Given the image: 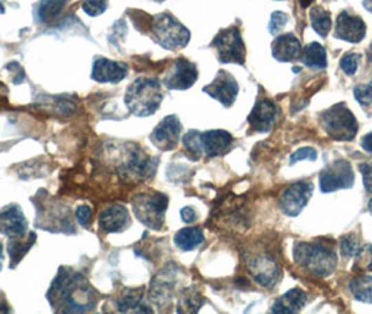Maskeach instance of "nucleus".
<instances>
[{"mask_svg":"<svg viewBox=\"0 0 372 314\" xmlns=\"http://www.w3.org/2000/svg\"><path fill=\"white\" fill-rule=\"evenodd\" d=\"M59 314H86L96 306V295L80 274L61 270L48 293Z\"/></svg>","mask_w":372,"mask_h":314,"instance_id":"f257e3e1","label":"nucleus"},{"mask_svg":"<svg viewBox=\"0 0 372 314\" xmlns=\"http://www.w3.org/2000/svg\"><path fill=\"white\" fill-rule=\"evenodd\" d=\"M164 94L157 78L139 77L129 84L125 94V105L136 116H151L162 102Z\"/></svg>","mask_w":372,"mask_h":314,"instance_id":"f03ea898","label":"nucleus"},{"mask_svg":"<svg viewBox=\"0 0 372 314\" xmlns=\"http://www.w3.org/2000/svg\"><path fill=\"white\" fill-rule=\"evenodd\" d=\"M293 257L300 267L318 277H329L338 267L336 253L330 247L316 243H296Z\"/></svg>","mask_w":372,"mask_h":314,"instance_id":"7ed1b4c3","label":"nucleus"},{"mask_svg":"<svg viewBox=\"0 0 372 314\" xmlns=\"http://www.w3.org/2000/svg\"><path fill=\"white\" fill-rule=\"evenodd\" d=\"M319 123L327 136L338 142H351L358 131L357 119L344 102H339L322 112Z\"/></svg>","mask_w":372,"mask_h":314,"instance_id":"20e7f679","label":"nucleus"},{"mask_svg":"<svg viewBox=\"0 0 372 314\" xmlns=\"http://www.w3.org/2000/svg\"><path fill=\"white\" fill-rule=\"evenodd\" d=\"M151 34L160 47L170 51L185 48L190 39V31L168 12L154 17Z\"/></svg>","mask_w":372,"mask_h":314,"instance_id":"39448f33","label":"nucleus"},{"mask_svg":"<svg viewBox=\"0 0 372 314\" xmlns=\"http://www.w3.org/2000/svg\"><path fill=\"white\" fill-rule=\"evenodd\" d=\"M132 207L136 218L146 227L161 229L165 211L168 208V197L160 192L142 193L133 199Z\"/></svg>","mask_w":372,"mask_h":314,"instance_id":"423d86ee","label":"nucleus"},{"mask_svg":"<svg viewBox=\"0 0 372 314\" xmlns=\"http://www.w3.org/2000/svg\"><path fill=\"white\" fill-rule=\"evenodd\" d=\"M212 47L217 52V58L221 63H245L246 49L241 36V31L237 25L221 30L213 39Z\"/></svg>","mask_w":372,"mask_h":314,"instance_id":"0eeeda50","label":"nucleus"},{"mask_svg":"<svg viewBox=\"0 0 372 314\" xmlns=\"http://www.w3.org/2000/svg\"><path fill=\"white\" fill-rule=\"evenodd\" d=\"M354 185L351 164L346 159H338L325 168L319 175V186L323 193H333L350 189Z\"/></svg>","mask_w":372,"mask_h":314,"instance_id":"6e6552de","label":"nucleus"},{"mask_svg":"<svg viewBox=\"0 0 372 314\" xmlns=\"http://www.w3.org/2000/svg\"><path fill=\"white\" fill-rule=\"evenodd\" d=\"M182 124L177 115L164 117L150 134V142L161 151H171L178 147Z\"/></svg>","mask_w":372,"mask_h":314,"instance_id":"1a4fd4ad","label":"nucleus"},{"mask_svg":"<svg viewBox=\"0 0 372 314\" xmlns=\"http://www.w3.org/2000/svg\"><path fill=\"white\" fill-rule=\"evenodd\" d=\"M199 77L197 67L193 62L178 58L171 69L164 76L162 82L168 89H178V91H185V89L190 88Z\"/></svg>","mask_w":372,"mask_h":314,"instance_id":"9d476101","label":"nucleus"},{"mask_svg":"<svg viewBox=\"0 0 372 314\" xmlns=\"http://www.w3.org/2000/svg\"><path fill=\"white\" fill-rule=\"evenodd\" d=\"M203 91L212 98L217 100L223 106L230 108L238 97L239 85L232 74L226 70H220L216 78L209 85L203 87Z\"/></svg>","mask_w":372,"mask_h":314,"instance_id":"9b49d317","label":"nucleus"},{"mask_svg":"<svg viewBox=\"0 0 372 314\" xmlns=\"http://www.w3.org/2000/svg\"><path fill=\"white\" fill-rule=\"evenodd\" d=\"M314 192L311 182H297L287 188L281 196L280 207L281 211L288 216H297L308 204Z\"/></svg>","mask_w":372,"mask_h":314,"instance_id":"f8f14e48","label":"nucleus"},{"mask_svg":"<svg viewBox=\"0 0 372 314\" xmlns=\"http://www.w3.org/2000/svg\"><path fill=\"white\" fill-rule=\"evenodd\" d=\"M199 154L209 158H215L223 155L228 147L232 144V136L226 130H209L200 133L199 131Z\"/></svg>","mask_w":372,"mask_h":314,"instance_id":"ddd939ff","label":"nucleus"},{"mask_svg":"<svg viewBox=\"0 0 372 314\" xmlns=\"http://www.w3.org/2000/svg\"><path fill=\"white\" fill-rule=\"evenodd\" d=\"M27 231V219L19 204H10L0 210V234L14 239Z\"/></svg>","mask_w":372,"mask_h":314,"instance_id":"4468645a","label":"nucleus"},{"mask_svg":"<svg viewBox=\"0 0 372 314\" xmlns=\"http://www.w3.org/2000/svg\"><path fill=\"white\" fill-rule=\"evenodd\" d=\"M366 32V27L364 20L353 13L342 12L338 16L336 27H335V36L351 43H358L364 39Z\"/></svg>","mask_w":372,"mask_h":314,"instance_id":"2eb2a0df","label":"nucleus"},{"mask_svg":"<svg viewBox=\"0 0 372 314\" xmlns=\"http://www.w3.org/2000/svg\"><path fill=\"white\" fill-rule=\"evenodd\" d=\"M250 271L255 281L265 288L274 287L281 277L278 265L267 256H258L252 258L250 262Z\"/></svg>","mask_w":372,"mask_h":314,"instance_id":"dca6fc26","label":"nucleus"},{"mask_svg":"<svg viewBox=\"0 0 372 314\" xmlns=\"http://www.w3.org/2000/svg\"><path fill=\"white\" fill-rule=\"evenodd\" d=\"M277 117V106L270 100H259L252 108L248 123L251 128L258 133H267L272 130Z\"/></svg>","mask_w":372,"mask_h":314,"instance_id":"f3484780","label":"nucleus"},{"mask_svg":"<svg viewBox=\"0 0 372 314\" xmlns=\"http://www.w3.org/2000/svg\"><path fill=\"white\" fill-rule=\"evenodd\" d=\"M128 76V65L109 60L107 58H97L93 63L91 78L98 82L118 84Z\"/></svg>","mask_w":372,"mask_h":314,"instance_id":"a211bd4d","label":"nucleus"},{"mask_svg":"<svg viewBox=\"0 0 372 314\" xmlns=\"http://www.w3.org/2000/svg\"><path fill=\"white\" fill-rule=\"evenodd\" d=\"M98 222H100V228L104 232L118 234V232L125 231L129 227L131 216L125 205L112 204L100 214Z\"/></svg>","mask_w":372,"mask_h":314,"instance_id":"6ab92c4d","label":"nucleus"},{"mask_svg":"<svg viewBox=\"0 0 372 314\" xmlns=\"http://www.w3.org/2000/svg\"><path fill=\"white\" fill-rule=\"evenodd\" d=\"M273 58L278 62H293L301 58L303 47L300 39L292 34H281L272 43Z\"/></svg>","mask_w":372,"mask_h":314,"instance_id":"aec40b11","label":"nucleus"},{"mask_svg":"<svg viewBox=\"0 0 372 314\" xmlns=\"http://www.w3.org/2000/svg\"><path fill=\"white\" fill-rule=\"evenodd\" d=\"M308 296L304 291L296 288L290 289L277 298L267 314H297L307 303Z\"/></svg>","mask_w":372,"mask_h":314,"instance_id":"412c9836","label":"nucleus"},{"mask_svg":"<svg viewBox=\"0 0 372 314\" xmlns=\"http://www.w3.org/2000/svg\"><path fill=\"white\" fill-rule=\"evenodd\" d=\"M118 309L122 314H154L149 304H144L142 293L131 292L123 295L118 302Z\"/></svg>","mask_w":372,"mask_h":314,"instance_id":"4be33fe9","label":"nucleus"},{"mask_svg":"<svg viewBox=\"0 0 372 314\" xmlns=\"http://www.w3.org/2000/svg\"><path fill=\"white\" fill-rule=\"evenodd\" d=\"M303 62L309 69H325L327 66L326 49L318 42H311L303 49Z\"/></svg>","mask_w":372,"mask_h":314,"instance_id":"5701e85b","label":"nucleus"},{"mask_svg":"<svg viewBox=\"0 0 372 314\" xmlns=\"http://www.w3.org/2000/svg\"><path fill=\"white\" fill-rule=\"evenodd\" d=\"M174 242H175L177 247H179L181 250L189 251V250H193L197 246H200L204 242V236L199 228L188 227V228H184L177 232Z\"/></svg>","mask_w":372,"mask_h":314,"instance_id":"b1692460","label":"nucleus"},{"mask_svg":"<svg viewBox=\"0 0 372 314\" xmlns=\"http://www.w3.org/2000/svg\"><path fill=\"white\" fill-rule=\"evenodd\" d=\"M35 242V234L30 232L27 239H23V236L20 238H14L9 240V256H10V261H12V268H14L20 260L25 256V253L30 250V247L32 246V243Z\"/></svg>","mask_w":372,"mask_h":314,"instance_id":"393cba45","label":"nucleus"},{"mask_svg":"<svg viewBox=\"0 0 372 314\" xmlns=\"http://www.w3.org/2000/svg\"><path fill=\"white\" fill-rule=\"evenodd\" d=\"M353 296L362 303H372V277L358 276L349 284Z\"/></svg>","mask_w":372,"mask_h":314,"instance_id":"a878e982","label":"nucleus"},{"mask_svg":"<svg viewBox=\"0 0 372 314\" xmlns=\"http://www.w3.org/2000/svg\"><path fill=\"white\" fill-rule=\"evenodd\" d=\"M309 19H311L314 31L322 38H325L329 34L330 28H332V19H330V13L325 10L322 6H314L311 9Z\"/></svg>","mask_w":372,"mask_h":314,"instance_id":"bb28decb","label":"nucleus"},{"mask_svg":"<svg viewBox=\"0 0 372 314\" xmlns=\"http://www.w3.org/2000/svg\"><path fill=\"white\" fill-rule=\"evenodd\" d=\"M201 304H203L201 295L193 288H190V289H186L184 295L181 296L179 303L177 306V313L178 314H197Z\"/></svg>","mask_w":372,"mask_h":314,"instance_id":"cd10ccee","label":"nucleus"},{"mask_svg":"<svg viewBox=\"0 0 372 314\" xmlns=\"http://www.w3.org/2000/svg\"><path fill=\"white\" fill-rule=\"evenodd\" d=\"M66 6L65 2H43L35 6V20L38 23H48L55 19L62 9Z\"/></svg>","mask_w":372,"mask_h":314,"instance_id":"c85d7f7f","label":"nucleus"},{"mask_svg":"<svg viewBox=\"0 0 372 314\" xmlns=\"http://www.w3.org/2000/svg\"><path fill=\"white\" fill-rule=\"evenodd\" d=\"M360 240L358 238L354 235V234H350V235H344L342 236L340 239V253L344 258H353L355 257V254L358 253L360 250Z\"/></svg>","mask_w":372,"mask_h":314,"instance_id":"c756f323","label":"nucleus"},{"mask_svg":"<svg viewBox=\"0 0 372 314\" xmlns=\"http://www.w3.org/2000/svg\"><path fill=\"white\" fill-rule=\"evenodd\" d=\"M355 257L357 260L354 268H360V270L364 271H372V245H365L360 247Z\"/></svg>","mask_w":372,"mask_h":314,"instance_id":"7c9ffc66","label":"nucleus"},{"mask_svg":"<svg viewBox=\"0 0 372 314\" xmlns=\"http://www.w3.org/2000/svg\"><path fill=\"white\" fill-rule=\"evenodd\" d=\"M354 97L361 106L372 104V80L366 84H358L354 87Z\"/></svg>","mask_w":372,"mask_h":314,"instance_id":"2f4dec72","label":"nucleus"},{"mask_svg":"<svg viewBox=\"0 0 372 314\" xmlns=\"http://www.w3.org/2000/svg\"><path fill=\"white\" fill-rule=\"evenodd\" d=\"M360 60H361V55H358V54H346V55L340 59V69H342L347 76H353V74H355V71L358 70Z\"/></svg>","mask_w":372,"mask_h":314,"instance_id":"473e14b6","label":"nucleus"},{"mask_svg":"<svg viewBox=\"0 0 372 314\" xmlns=\"http://www.w3.org/2000/svg\"><path fill=\"white\" fill-rule=\"evenodd\" d=\"M288 21V16L287 13L284 12H273L272 16H270V24H269V31L272 35H277L283 28L284 25L287 24Z\"/></svg>","mask_w":372,"mask_h":314,"instance_id":"72a5a7b5","label":"nucleus"},{"mask_svg":"<svg viewBox=\"0 0 372 314\" xmlns=\"http://www.w3.org/2000/svg\"><path fill=\"white\" fill-rule=\"evenodd\" d=\"M318 158V153L315 148L312 147H304V148H300L297 153H294L292 155V159H290V164H296V162H300V161H304V159H308V161H316Z\"/></svg>","mask_w":372,"mask_h":314,"instance_id":"f704fd0d","label":"nucleus"},{"mask_svg":"<svg viewBox=\"0 0 372 314\" xmlns=\"http://www.w3.org/2000/svg\"><path fill=\"white\" fill-rule=\"evenodd\" d=\"M76 218L81 227H89L93 218L91 208L89 205H78L76 208Z\"/></svg>","mask_w":372,"mask_h":314,"instance_id":"c9c22d12","label":"nucleus"},{"mask_svg":"<svg viewBox=\"0 0 372 314\" xmlns=\"http://www.w3.org/2000/svg\"><path fill=\"white\" fill-rule=\"evenodd\" d=\"M107 9H108L107 2H85L83 3V10H85L91 17L102 14Z\"/></svg>","mask_w":372,"mask_h":314,"instance_id":"e433bc0d","label":"nucleus"},{"mask_svg":"<svg viewBox=\"0 0 372 314\" xmlns=\"http://www.w3.org/2000/svg\"><path fill=\"white\" fill-rule=\"evenodd\" d=\"M360 172L362 173V183L366 192H372V162L360 164Z\"/></svg>","mask_w":372,"mask_h":314,"instance_id":"4c0bfd02","label":"nucleus"},{"mask_svg":"<svg viewBox=\"0 0 372 314\" xmlns=\"http://www.w3.org/2000/svg\"><path fill=\"white\" fill-rule=\"evenodd\" d=\"M181 218L185 223H192L197 219V212L192 207H185L181 210Z\"/></svg>","mask_w":372,"mask_h":314,"instance_id":"58836bf2","label":"nucleus"},{"mask_svg":"<svg viewBox=\"0 0 372 314\" xmlns=\"http://www.w3.org/2000/svg\"><path fill=\"white\" fill-rule=\"evenodd\" d=\"M361 148L369 154H372V131L365 134V136L361 139Z\"/></svg>","mask_w":372,"mask_h":314,"instance_id":"ea45409f","label":"nucleus"},{"mask_svg":"<svg viewBox=\"0 0 372 314\" xmlns=\"http://www.w3.org/2000/svg\"><path fill=\"white\" fill-rule=\"evenodd\" d=\"M2 265H3V246L0 243V270H2Z\"/></svg>","mask_w":372,"mask_h":314,"instance_id":"a19ab883","label":"nucleus"},{"mask_svg":"<svg viewBox=\"0 0 372 314\" xmlns=\"http://www.w3.org/2000/svg\"><path fill=\"white\" fill-rule=\"evenodd\" d=\"M362 5H364V8H365L368 12L372 13V2H364Z\"/></svg>","mask_w":372,"mask_h":314,"instance_id":"79ce46f5","label":"nucleus"},{"mask_svg":"<svg viewBox=\"0 0 372 314\" xmlns=\"http://www.w3.org/2000/svg\"><path fill=\"white\" fill-rule=\"evenodd\" d=\"M368 58H369V62H372V43L369 45V49H368Z\"/></svg>","mask_w":372,"mask_h":314,"instance_id":"37998d69","label":"nucleus"},{"mask_svg":"<svg viewBox=\"0 0 372 314\" xmlns=\"http://www.w3.org/2000/svg\"><path fill=\"white\" fill-rule=\"evenodd\" d=\"M368 210H369V212L372 214V199H371L369 203H368Z\"/></svg>","mask_w":372,"mask_h":314,"instance_id":"c03bdc74","label":"nucleus"}]
</instances>
